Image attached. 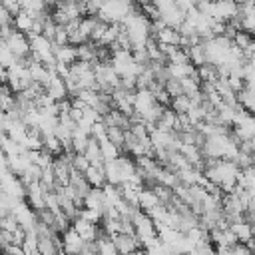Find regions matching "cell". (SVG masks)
<instances>
[{"instance_id":"1","label":"cell","mask_w":255,"mask_h":255,"mask_svg":"<svg viewBox=\"0 0 255 255\" xmlns=\"http://www.w3.org/2000/svg\"><path fill=\"white\" fill-rule=\"evenodd\" d=\"M6 46L10 48V52L16 56V58H24L30 54V42H28V36L20 30H12L6 38H4Z\"/></svg>"},{"instance_id":"2","label":"cell","mask_w":255,"mask_h":255,"mask_svg":"<svg viewBox=\"0 0 255 255\" xmlns=\"http://www.w3.org/2000/svg\"><path fill=\"white\" fill-rule=\"evenodd\" d=\"M112 239H114L118 253H133V251H139L141 247L135 233H114Z\"/></svg>"},{"instance_id":"3","label":"cell","mask_w":255,"mask_h":255,"mask_svg":"<svg viewBox=\"0 0 255 255\" xmlns=\"http://www.w3.org/2000/svg\"><path fill=\"white\" fill-rule=\"evenodd\" d=\"M153 104H155V98H153V94H151L147 88H137V90L133 92L131 108H133V112H135V114L143 116V114H145Z\"/></svg>"},{"instance_id":"4","label":"cell","mask_w":255,"mask_h":255,"mask_svg":"<svg viewBox=\"0 0 255 255\" xmlns=\"http://www.w3.org/2000/svg\"><path fill=\"white\" fill-rule=\"evenodd\" d=\"M70 225L74 227V231H76L84 241H92V239H96V235H98V223H90V221H86V219H82V217H74Z\"/></svg>"},{"instance_id":"5","label":"cell","mask_w":255,"mask_h":255,"mask_svg":"<svg viewBox=\"0 0 255 255\" xmlns=\"http://www.w3.org/2000/svg\"><path fill=\"white\" fill-rule=\"evenodd\" d=\"M60 235H62V251H66V253H80V247H82L84 239L74 231L72 225L68 229H64Z\"/></svg>"},{"instance_id":"6","label":"cell","mask_w":255,"mask_h":255,"mask_svg":"<svg viewBox=\"0 0 255 255\" xmlns=\"http://www.w3.org/2000/svg\"><path fill=\"white\" fill-rule=\"evenodd\" d=\"M229 229H231V233L235 235V239H237V241H243V243H245L249 237H253V235H255L253 223H251V221H247V219H239V221L229 223Z\"/></svg>"},{"instance_id":"7","label":"cell","mask_w":255,"mask_h":255,"mask_svg":"<svg viewBox=\"0 0 255 255\" xmlns=\"http://www.w3.org/2000/svg\"><path fill=\"white\" fill-rule=\"evenodd\" d=\"M84 177L86 181L92 185V187H102L106 183V175H104V163H98V165H88V169L84 171Z\"/></svg>"},{"instance_id":"8","label":"cell","mask_w":255,"mask_h":255,"mask_svg":"<svg viewBox=\"0 0 255 255\" xmlns=\"http://www.w3.org/2000/svg\"><path fill=\"white\" fill-rule=\"evenodd\" d=\"M157 203H159V199H157V195H155V191L151 187H141L137 191V207L141 211H147Z\"/></svg>"},{"instance_id":"9","label":"cell","mask_w":255,"mask_h":255,"mask_svg":"<svg viewBox=\"0 0 255 255\" xmlns=\"http://www.w3.org/2000/svg\"><path fill=\"white\" fill-rule=\"evenodd\" d=\"M84 157L92 163V165H98V163H104V157H102V151H100V143L90 135L88 137V143H86V147H84Z\"/></svg>"},{"instance_id":"10","label":"cell","mask_w":255,"mask_h":255,"mask_svg":"<svg viewBox=\"0 0 255 255\" xmlns=\"http://www.w3.org/2000/svg\"><path fill=\"white\" fill-rule=\"evenodd\" d=\"M32 22H34V18H32L30 14H26L22 8L12 16V26H14V30H20V32H24V34L30 32Z\"/></svg>"},{"instance_id":"11","label":"cell","mask_w":255,"mask_h":255,"mask_svg":"<svg viewBox=\"0 0 255 255\" xmlns=\"http://www.w3.org/2000/svg\"><path fill=\"white\" fill-rule=\"evenodd\" d=\"M185 50H187V56H189V62H191V64H193L195 68L207 62V58H205V50H203V46H201V42H199V44H193V46H187Z\"/></svg>"},{"instance_id":"12","label":"cell","mask_w":255,"mask_h":255,"mask_svg":"<svg viewBox=\"0 0 255 255\" xmlns=\"http://www.w3.org/2000/svg\"><path fill=\"white\" fill-rule=\"evenodd\" d=\"M98 143H100V151H102L104 161H108V159H116V157L122 153V149H120L114 141H110L108 137H106V139H102V141H98Z\"/></svg>"},{"instance_id":"13","label":"cell","mask_w":255,"mask_h":255,"mask_svg":"<svg viewBox=\"0 0 255 255\" xmlns=\"http://www.w3.org/2000/svg\"><path fill=\"white\" fill-rule=\"evenodd\" d=\"M169 108H171L175 114H183V112H187V110L191 108V100H189V96H185V94L173 96V98L169 100Z\"/></svg>"},{"instance_id":"14","label":"cell","mask_w":255,"mask_h":255,"mask_svg":"<svg viewBox=\"0 0 255 255\" xmlns=\"http://www.w3.org/2000/svg\"><path fill=\"white\" fill-rule=\"evenodd\" d=\"M124 131H126V129H122L120 126H106V137H108L110 141H114L120 149L124 147Z\"/></svg>"},{"instance_id":"15","label":"cell","mask_w":255,"mask_h":255,"mask_svg":"<svg viewBox=\"0 0 255 255\" xmlns=\"http://www.w3.org/2000/svg\"><path fill=\"white\" fill-rule=\"evenodd\" d=\"M70 163H72V167H74L76 171H80V173H84V171L88 169V165H90V161L84 157V153H72Z\"/></svg>"},{"instance_id":"16","label":"cell","mask_w":255,"mask_h":255,"mask_svg":"<svg viewBox=\"0 0 255 255\" xmlns=\"http://www.w3.org/2000/svg\"><path fill=\"white\" fill-rule=\"evenodd\" d=\"M52 44L56 46H62V44H68V32L62 24H56V32H54V38H52Z\"/></svg>"},{"instance_id":"17","label":"cell","mask_w":255,"mask_h":255,"mask_svg":"<svg viewBox=\"0 0 255 255\" xmlns=\"http://www.w3.org/2000/svg\"><path fill=\"white\" fill-rule=\"evenodd\" d=\"M225 80H227L229 88H231V90H233L235 94H237V92H239V90H241V88L245 86V84H243V78H241V76H235V74H229V76H227Z\"/></svg>"},{"instance_id":"18","label":"cell","mask_w":255,"mask_h":255,"mask_svg":"<svg viewBox=\"0 0 255 255\" xmlns=\"http://www.w3.org/2000/svg\"><path fill=\"white\" fill-rule=\"evenodd\" d=\"M6 74H8V72H6V68L0 64V84H6Z\"/></svg>"},{"instance_id":"19","label":"cell","mask_w":255,"mask_h":255,"mask_svg":"<svg viewBox=\"0 0 255 255\" xmlns=\"http://www.w3.org/2000/svg\"><path fill=\"white\" fill-rule=\"evenodd\" d=\"M32 0H18V4H20V8H26L28 4H30Z\"/></svg>"}]
</instances>
